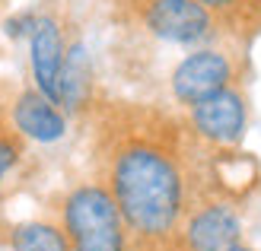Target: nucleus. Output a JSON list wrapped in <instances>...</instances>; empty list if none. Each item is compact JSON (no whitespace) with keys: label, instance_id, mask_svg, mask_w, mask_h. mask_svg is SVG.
Wrapping results in <instances>:
<instances>
[{"label":"nucleus","instance_id":"obj_11","mask_svg":"<svg viewBox=\"0 0 261 251\" xmlns=\"http://www.w3.org/2000/svg\"><path fill=\"white\" fill-rule=\"evenodd\" d=\"M22 140H25V137H19L16 130H10V127L0 134V191H4L7 178L19 169L22 156H25V143H22Z\"/></svg>","mask_w":261,"mask_h":251},{"label":"nucleus","instance_id":"obj_2","mask_svg":"<svg viewBox=\"0 0 261 251\" xmlns=\"http://www.w3.org/2000/svg\"><path fill=\"white\" fill-rule=\"evenodd\" d=\"M61 226L73 251H134L127 222L106 181H80L61 201Z\"/></svg>","mask_w":261,"mask_h":251},{"label":"nucleus","instance_id":"obj_16","mask_svg":"<svg viewBox=\"0 0 261 251\" xmlns=\"http://www.w3.org/2000/svg\"><path fill=\"white\" fill-rule=\"evenodd\" d=\"M226 251H255V248L245 245V242H239V245H232V248H226Z\"/></svg>","mask_w":261,"mask_h":251},{"label":"nucleus","instance_id":"obj_15","mask_svg":"<svg viewBox=\"0 0 261 251\" xmlns=\"http://www.w3.org/2000/svg\"><path fill=\"white\" fill-rule=\"evenodd\" d=\"M249 13H258L261 16V0H249Z\"/></svg>","mask_w":261,"mask_h":251},{"label":"nucleus","instance_id":"obj_3","mask_svg":"<svg viewBox=\"0 0 261 251\" xmlns=\"http://www.w3.org/2000/svg\"><path fill=\"white\" fill-rule=\"evenodd\" d=\"M140 22L153 38L178 48H204L220 35V16L198 0H140Z\"/></svg>","mask_w":261,"mask_h":251},{"label":"nucleus","instance_id":"obj_14","mask_svg":"<svg viewBox=\"0 0 261 251\" xmlns=\"http://www.w3.org/2000/svg\"><path fill=\"white\" fill-rule=\"evenodd\" d=\"M7 127H10V105L0 102V134H4Z\"/></svg>","mask_w":261,"mask_h":251},{"label":"nucleus","instance_id":"obj_7","mask_svg":"<svg viewBox=\"0 0 261 251\" xmlns=\"http://www.w3.org/2000/svg\"><path fill=\"white\" fill-rule=\"evenodd\" d=\"M67 61V38L61 19L51 13H38V22L29 35V70L38 92L61 105V70Z\"/></svg>","mask_w":261,"mask_h":251},{"label":"nucleus","instance_id":"obj_5","mask_svg":"<svg viewBox=\"0 0 261 251\" xmlns=\"http://www.w3.org/2000/svg\"><path fill=\"white\" fill-rule=\"evenodd\" d=\"M188 127L207 147L229 150L245 137L249 127V102L239 86L220 89L188 108Z\"/></svg>","mask_w":261,"mask_h":251},{"label":"nucleus","instance_id":"obj_13","mask_svg":"<svg viewBox=\"0 0 261 251\" xmlns=\"http://www.w3.org/2000/svg\"><path fill=\"white\" fill-rule=\"evenodd\" d=\"M201 7H207L220 19H229V16H239V13L249 10V0H198Z\"/></svg>","mask_w":261,"mask_h":251},{"label":"nucleus","instance_id":"obj_12","mask_svg":"<svg viewBox=\"0 0 261 251\" xmlns=\"http://www.w3.org/2000/svg\"><path fill=\"white\" fill-rule=\"evenodd\" d=\"M35 22H38V13L35 10H22V13H16V16H10L4 22V32L10 38H29L32 29H35Z\"/></svg>","mask_w":261,"mask_h":251},{"label":"nucleus","instance_id":"obj_8","mask_svg":"<svg viewBox=\"0 0 261 251\" xmlns=\"http://www.w3.org/2000/svg\"><path fill=\"white\" fill-rule=\"evenodd\" d=\"M10 124L19 137L35 140V143H58L67 134V115L58 102H51L45 92L22 89L10 102Z\"/></svg>","mask_w":261,"mask_h":251},{"label":"nucleus","instance_id":"obj_10","mask_svg":"<svg viewBox=\"0 0 261 251\" xmlns=\"http://www.w3.org/2000/svg\"><path fill=\"white\" fill-rule=\"evenodd\" d=\"M89 58H86V48L83 42H70L67 45V61H64V70H61V108L64 111H80L86 99H89Z\"/></svg>","mask_w":261,"mask_h":251},{"label":"nucleus","instance_id":"obj_9","mask_svg":"<svg viewBox=\"0 0 261 251\" xmlns=\"http://www.w3.org/2000/svg\"><path fill=\"white\" fill-rule=\"evenodd\" d=\"M7 245L10 251H73L64 226L51 219H25L10 226Z\"/></svg>","mask_w":261,"mask_h":251},{"label":"nucleus","instance_id":"obj_1","mask_svg":"<svg viewBox=\"0 0 261 251\" xmlns=\"http://www.w3.org/2000/svg\"><path fill=\"white\" fill-rule=\"evenodd\" d=\"M109 191L127 222L134 251H172L188 216V172L175 143L160 130L115 134L106 153Z\"/></svg>","mask_w":261,"mask_h":251},{"label":"nucleus","instance_id":"obj_6","mask_svg":"<svg viewBox=\"0 0 261 251\" xmlns=\"http://www.w3.org/2000/svg\"><path fill=\"white\" fill-rule=\"evenodd\" d=\"M242 242V216L229 201L211 197L188 210L178 229V251H226Z\"/></svg>","mask_w":261,"mask_h":251},{"label":"nucleus","instance_id":"obj_4","mask_svg":"<svg viewBox=\"0 0 261 251\" xmlns=\"http://www.w3.org/2000/svg\"><path fill=\"white\" fill-rule=\"evenodd\" d=\"M239 80V64L236 58L223 48L204 45V48H191L185 58L175 64L172 76H169V92L178 105H198L201 99L214 96L220 89L236 86Z\"/></svg>","mask_w":261,"mask_h":251}]
</instances>
